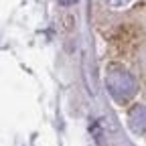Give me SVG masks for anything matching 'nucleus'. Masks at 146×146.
<instances>
[{"mask_svg":"<svg viewBox=\"0 0 146 146\" xmlns=\"http://www.w3.org/2000/svg\"><path fill=\"white\" fill-rule=\"evenodd\" d=\"M130 124L138 134H146V108H136L130 114Z\"/></svg>","mask_w":146,"mask_h":146,"instance_id":"nucleus-1","label":"nucleus"}]
</instances>
